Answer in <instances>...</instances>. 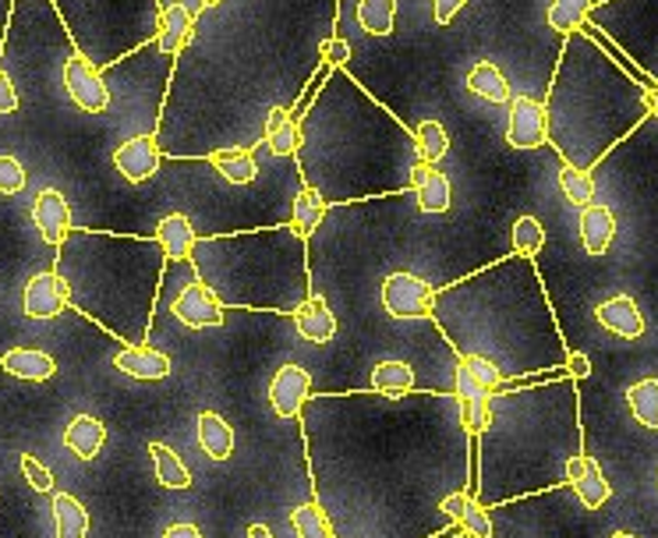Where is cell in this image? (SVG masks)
<instances>
[{"mask_svg": "<svg viewBox=\"0 0 658 538\" xmlns=\"http://www.w3.org/2000/svg\"><path fill=\"white\" fill-rule=\"evenodd\" d=\"M156 242H159V248H164V256L170 262H178V259H191V248H196L199 234H196V227H191V220L185 213H170V216L159 220Z\"/></svg>", "mask_w": 658, "mask_h": 538, "instance_id": "25", "label": "cell"}, {"mask_svg": "<svg viewBox=\"0 0 658 538\" xmlns=\"http://www.w3.org/2000/svg\"><path fill=\"white\" fill-rule=\"evenodd\" d=\"M411 192H414V202H419L422 213H446L449 202H454V192H449V178L436 167V164H414L411 170Z\"/></svg>", "mask_w": 658, "mask_h": 538, "instance_id": "16", "label": "cell"}, {"mask_svg": "<svg viewBox=\"0 0 658 538\" xmlns=\"http://www.w3.org/2000/svg\"><path fill=\"white\" fill-rule=\"evenodd\" d=\"M545 117L549 142L564 164L591 170L616 142L651 117L648 89L588 33H573L559 54Z\"/></svg>", "mask_w": 658, "mask_h": 538, "instance_id": "3", "label": "cell"}, {"mask_svg": "<svg viewBox=\"0 0 658 538\" xmlns=\"http://www.w3.org/2000/svg\"><path fill=\"white\" fill-rule=\"evenodd\" d=\"M542 245H545V227L535 216H521L517 224H513V251L524 259H532L542 251Z\"/></svg>", "mask_w": 658, "mask_h": 538, "instance_id": "41", "label": "cell"}, {"mask_svg": "<svg viewBox=\"0 0 658 538\" xmlns=\"http://www.w3.org/2000/svg\"><path fill=\"white\" fill-rule=\"evenodd\" d=\"M341 0H220L196 14V33L174 57L164 153H216L263 138L269 110H294L301 89L323 68Z\"/></svg>", "mask_w": 658, "mask_h": 538, "instance_id": "1", "label": "cell"}, {"mask_svg": "<svg viewBox=\"0 0 658 538\" xmlns=\"http://www.w3.org/2000/svg\"><path fill=\"white\" fill-rule=\"evenodd\" d=\"M326 216V199L315 192V188L301 184L298 195H294V210H291V227L298 231V237H304L309 242V234L323 224Z\"/></svg>", "mask_w": 658, "mask_h": 538, "instance_id": "31", "label": "cell"}, {"mask_svg": "<svg viewBox=\"0 0 658 538\" xmlns=\"http://www.w3.org/2000/svg\"><path fill=\"white\" fill-rule=\"evenodd\" d=\"M107 442V425L92 415H75L64 429V447H68L78 461H92Z\"/></svg>", "mask_w": 658, "mask_h": 538, "instance_id": "24", "label": "cell"}, {"mask_svg": "<svg viewBox=\"0 0 658 538\" xmlns=\"http://www.w3.org/2000/svg\"><path fill=\"white\" fill-rule=\"evenodd\" d=\"M414 146H419L422 164H439L449 149V138L443 132V124L439 121H422L419 128H414Z\"/></svg>", "mask_w": 658, "mask_h": 538, "instance_id": "38", "label": "cell"}, {"mask_svg": "<svg viewBox=\"0 0 658 538\" xmlns=\"http://www.w3.org/2000/svg\"><path fill=\"white\" fill-rule=\"evenodd\" d=\"M291 528L298 538H333L330 517L323 514L319 503H304L298 511H291Z\"/></svg>", "mask_w": 658, "mask_h": 538, "instance_id": "39", "label": "cell"}, {"mask_svg": "<svg viewBox=\"0 0 658 538\" xmlns=\"http://www.w3.org/2000/svg\"><path fill=\"white\" fill-rule=\"evenodd\" d=\"M492 393L481 390L475 379L468 376V369H457V401H460V418H464V429L471 436L486 433L489 422H492V404H489Z\"/></svg>", "mask_w": 658, "mask_h": 538, "instance_id": "18", "label": "cell"}, {"mask_svg": "<svg viewBox=\"0 0 658 538\" xmlns=\"http://www.w3.org/2000/svg\"><path fill=\"white\" fill-rule=\"evenodd\" d=\"M464 531H468V538H492V520H489V511L481 503H468V511H464L460 517Z\"/></svg>", "mask_w": 658, "mask_h": 538, "instance_id": "45", "label": "cell"}, {"mask_svg": "<svg viewBox=\"0 0 658 538\" xmlns=\"http://www.w3.org/2000/svg\"><path fill=\"white\" fill-rule=\"evenodd\" d=\"M372 390L387 393V397H404V393L414 390V369L408 361H397V358L379 361L372 369Z\"/></svg>", "mask_w": 658, "mask_h": 538, "instance_id": "32", "label": "cell"}, {"mask_svg": "<svg viewBox=\"0 0 658 538\" xmlns=\"http://www.w3.org/2000/svg\"><path fill=\"white\" fill-rule=\"evenodd\" d=\"M159 160H164V149H159L156 135H135L114 149V167L121 170V178H127L132 184L149 181L159 170Z\"/></svg>", "mask_w": 658, "mask_h": 538, "instance_id": "12", "label": "cell"}, {"mask_svg": "<svg viewBox=\"0 0 658 538\" xmlns=\"http://www.w3.org/2000/svg\"><path fill=\"white\" fill-rule=\"evenodd\" d=\"M588 25L605 36L640 68L648 89L658 86V0H605L588 11Z\"/></svg>", "mask_w": 658, "mask_h": 538, "instance_id": "7", "label": "cell"}, {"mask_svg": "<svg viewBox=\"0 0 658 538\" xmlns=\"http://www.w3.org/2000/svg\"><path fill=\"white\" fill-rule=\"evenodd\" d=\"M149 453H153V468H156V482L164 489H188L191 485V471L174 453L167 442H149Z\"/></svg>", "mask_w": 658, "mask_h": 538, "instance_id": "33", "label": "cell"}, {"mask_svg": "<svg viewBox=\"0 0 658 538\" xmlns=\"http://www.w3.org/2000/svg\"><path fill=\"white\" fill-rule=\"evenodd\" d=\"M567 369L573 379H588L591 376V361L584 355H567Z\"/></svg>", "mask_w": 658, "mask_h": 538, "instance_id": "50", "label": "cell"}, {"mask_svg": "<svg viewBox=\"0 0 658 538\" xmlns=\"http://www.w3.org/2000/svg\"><path fill=\"white\" fill-rule=\"evenodd\" d=\"M301 178L326 202L411 188L419 164L414 132L376 103L344 68L301 117Z\"/></svg>", "mask_w": 658, "mask_h": 538, "instance_id": "2", "label": "cell"}, {"mask_svg": "<svg viewBox=\"0 0 658 538\" xmlns=\"http://www.w3.org/2000/svg\"><path fill=\"white\" fill-rule=\"evenodd\" d=\"M68 305V291H64V280L51 269H43L29 283H25V294H22V309L29 320H54V315L64 312Z\"/></svg>", "mask_w": 658, "mask_h": 538, "instance_id": "15", "label": "cell"}, {"mask_svg": "<svg viewBox=\"0 0 658 538\" xmlns=\"http://www.w3.org/2000/svg\"><path fill=\"white\" fill-rule=\"evenodd\" d=\"M0 369L8 376H19L25 383H46L57 372V361L46 351H32V347H14L4 358H0Z\"/></svg>", "mask_w": 658, "mask_h": 538, "instance_id": "26", "label": "cell"}, {"mask_svg": "<svg viewBox=\"0 0 658 538\" xmlns=\"http://www.w3.org/2000/svg\"><path fill=\"white\" fill-rule=\"evenodd\" d=\"M312 393V372L304 366H280L269 383V404L280 418H298Z\"/></svg>", "mask_w": 658, "mask_h": 538, "instance_id": "11", "label": "cell"}, {"mask_svg": "<svg viewBox=\"0 0 658 538\" xmlns=\"http://www.w3.org/2000/svg\"><path fill=\"white\" fill-rule=\"evenodd\" d=\"M460 366L468 369V376L475 379V383H478L481 390L495 393V390L503 386V369L495 366L492 358H481V355H464V358H460Z\"/></svg>", "mask_w": 658, "mask_h": 538, "instance_id": "42", "label": "cell"}, {"mask_svg": "<svg viewBox=\"0 0 658 538\" xmlns=\"http://www.w3.org/2000/svg\"><path fill=\"white\" fill-rule=\"evenodd\" d=\"M631 415L645 425V429H658V379H640L627 390Z\"/></svg>", "mask_w": 658, "mask_h": 538, "instance_id": "36", "label": "cell"}, {"mask_svg": "<svg viewBox=\"0 0 658 538\" xmlns=\"http://www.w3.org/2000/svg\"><path fill=\"white\" fill-rule=\"evenodd\" d=\"M213 4H220V0H202V8H213Z\"/></svg>", "mask_w": 658, "mask_h": 538, "instance_id": "55", "label": "cell"}, {"mask_svg": "<svg viewBox=\"0 0 658 538\" xmlns=\"http://www.w3.org/2000/svg\"><path fill=\"white\" fill-rule=\"evenodd\" d=\"M506 142L513 149H538L549 142V117H545V103L532 97H513L510 100V128Z\"/></svg>", "mask_w": 658, "mask_h": 538, "instance_id": "10", "label": "cell"}, {"mask_svg": "<svg viewBox=\"0 0 658 538\" xmlns=\"http://www.w3.org/2000/svg\"><path fill=\"white\" fill-rule=\"evenodd\" d=\"M648 107H651V114L658 117V86H655V89H648Z\"/></svg>", "mask_w": 658, "mask_h": 538, "instance_id": "53", "label": "cell"}, {"mask_svg": "<svg viewBox=\"0 0 658 538\" xmlns=\"http://www.w3.org/2000/svg\"><path fill=\"white\" fill-rule=\"evenodd\" d=\"M595 8L591 0H553L549 4V25L559 36H573L581 33V25L588 22V11Z\"/></svg>", "mask_w": 658, "mask_h": 538, "instance_id": "37", "label": "cell"}, {"mask_svg": "<svg viewBox=\"0 0 658 538\" xmlns=\"http://www.w3.org/2000/svg\"><path fill=\"white\" fill-rule=\"evenodd\" d=\"M19 464H22L25 482H29L32 489H36V493H51V489H54V474H51V468L40 464L32 453H22V457H19Z\"/></svg>", "mask_w": 658, "mask_h": 538, "instance_id": "43", "label": "cell"}, {"mask_svg": "<svg viewBox=\"0 0 658 538\" xmlns=\"http://www.w3.org/2000/svg\"><path fill=\"white\" fill-rule=\"evenodd\" d=\"M294 326H298V334L312 344H330L336 337V315L326 298H319V294L304 298V302L294 309Z\"/></svg>", "mask_w": 658, "mask_h": 538, "instance_id": "20", "label": "cell"}, {"mask_svg": "<svg viewBox=\"0 0 658 538\" xmlns=\"http://www.w3.org/2000/svg\"><path fill=\"white\" fill-rule=\"evenodd\" d=\"M25 188V167L14 156H0V195H19Z\"/></svg>", "mask_w": 658, "mask_h": 538, "instance_id": "44", "label": "cell"}, {"mask_svg": "<svg viewBox=\"0 0 658 538\" xmlns=\"http://www.w3.org/2000/svg\"><path fill=\"white\" fill-rule=\"evenodd\" d=\"M616 237V216L609 205L591 202L581 210V245L588 256H605Z\"/></svg>", "mask_w": 658, "mask_h": 538, "instance_id": "21", "label": "cell"}, {"mask_svg": "<svg viewBox=\"0 0 658 538\" xmlns=\"http://www.w3.org/2000/svg\"><path fill=\"white\" fill-rule=\"evenodd\" d=\"M323 60H330L333 68H344L347 60H350V43L341 40V36L326 40V43H323Z\"/></svg>", "mask_w": 658, "mask_h": 538, "instance_id": "46", "label": "cell"}, {"mask_svg": "<svg viewBox=\"0 0 658 538\" xmlns=\"http://www.w3.org/2000/svg\"><path fill=\"white\" fill-rule=\"evenodd\" d=\"M114 366H118L124 376L146 379V383L170 376V358H167L164 351H153V347H146V344H138V347L132 344V347H124V351H118V355H114Z\"/></svg>", "mask_w": 658, "mask_h": 538, "instance_id": "22", "label": "cell"}, {"mask_svg": "<svg viewBox=\"0 0 658 538\" xmlns=\"http://www.w3.org/2000/svg\"><path fill=\"white\" fill-rule=\"evenodd\" d=\"M199 447L202 453H210L213 461H227L234 453V429L216 411H202L199 415Z\"/></svg>", "mask_w": 658, "mask_h": 538, "instance_id": "28", "label": "cell"}, {"mask_svg": "<svg viewBox=\"0 0 658 538\" xmlns=\"http://www.w3.org/2000/svg\"><path fill=\"white\" fill-rule=\"evenodd\" d=\"M32 224L40 227L43 242L46 245H64V237H68L75 227H71V210H68V199H64L57 188H43L32 202Z\"/></svg>", "mask_w": 658, "mask_h": 538, "instance_id": "14", "label": "cell"}, {"mask_svg": "<svg viewBox=\"0 0 658 538\" xmlns=\"http://www.w3.org/2000/svg\"><path fill=\"white\" fill-rule=\"evenodd\" d=\"M468 89L475 92V97H481L486 103H510V86L503 71L492 65V60H478V65L468 71Z\"/></svg>", "mask_w": 658, "mask_h": 538, "instance_id": "30", "label": "cell"}, {"mask_svg": "<svg viewBox=\"0 0 658 538\" xmlns=\"http://www.w3.org/2000/svg\"><path fill=\"white\" fill-rule=\"evenodd\" d=\"M263 142L269 146L272 156H283V160H287V156H298V149H301V121L283 107L269 110V117L263 124Z\"/></svg>", "mask_w": 658, "mask_h": 538, "instance_id": "23", "label": "cell"}, {"mask_svg": "<svg viewBox=\"0 0 658 538\" xmlns=\"http://www.w3.org/2000/svg\"><path fill=\"white\" fill-rule=\"evenodd\" d=\"M75 51L96 68L118 65L159 36V0H54Z\"/></svg>", "mask_w": 658, "mask_h": 538, "instance_id": "6", "label": "cell"}, {"mask_svg": "<svg viewBox=\"0 0 658 538\" xmlns=\"http://www.w3.org/2000/svg\"><path fill=\"white\" fill-rule=\"evenodd\" d=\"M248 538H272V531L266 525H252L248 528Z\"/></svg>", "mask_w": 658, "mask_h": 538, "instance_id": "52", "label": "cell"}, {"mask_svg": "<svg viewBox=\"0 0 658 538\" xmlns=\"http://www.w3.org/2000/svg\"><path fill=\"white\" fill-rule=\"evenodd\" d=\"M573 493L584 503V511H599V506L609 500V482H605V474H602L595 457H584V468H581V474H577Z\"/></svg>", "mask_w": 658, "mask_h": 538, "instance_id": "34", "label": "cell"}, {"mask_svg": "<svg viewBox=\"0 0 658 538\" xmlns=\"http://www.w3.org/2000/svg\"><path fill=\"white\" fill-rule=\"evenodd\" d=\"M191 33H196V11H188L185 4H167L159 14V36H156V51L164 57H178Z\"/></svg>", "mask_w": 658, "mask_h": 538, "instance_id": "19", "label": "cell"}, {"mask_svg": "<svg viewBox=\"0 0 658 538\" xmlns=\"http://www.w3.org/2000/svg\"><path fill=\"white\" fill-rule=\"evenodd\" d=\"M609 538H637V535H631V531H613Z\"/></svg>", "mask_w": 658, "mask_h": 538, "instance_id": "54", "label": "cell"}, {"mask_svg": "<svg viewBox=\"0 0 658 538\" xmlns=\"http://www.w3.org/2000/svg\"><path fill=\"white\" fill-rule=\"evenodd\" d=\"M170 312L178 315V323H185L188 329H210L223 323V302L205 283H188V288L174 298Z\"/></svg>", "mask_w": 658, "mask_h": 538, "instance_id": "13", "label": "cell"}, {"mask_svg": "<svg viewBox=\"0 0 658 538\" xmlns=\"http://www.w3.org/2000/svg\"><path fill=\"white\" fill-rule=\"evenodd\" d=\"M22 107L19 100V89H14V82L8 78V71L0 68V114H14V110Z\"/></svg>", "mask_w": 658, "mask_h": 538, "instance_id": "47", "label": "cell"}, {"mask_svg": "<svg viewBox=\"0 0 658 538\" xmlns=\"http://www.w3.org/2000/svg\"><path fill=\"white\" fill-rule=\"evenodd\" d=\"M595 320L609 329V334H616L623 340L645 337V315H640V309L631 294H616V298H609V302H602L595 309Z\"/></svg>", "mask_w": 658, "mask_h": 538, "instance_id": "17", "label": "cell"}, {"mask_svg": "<svg viewBox=\"0 0 658 538\" xmlns=\"http://www.w3.org/2000/svg\"><path fill=\"white\" fill-rule=\"evenodd\" d=\"M164 259L167 256L156 237L71 231L57 251L54 273L64 280V288H86V283L107 280V291L96 298V305L86 315L92 323L107 326L110 334L135 340L138 347L149 329Z\"/></svg>", "mask_w": 658, "mask_h": 538, "instance_id": "4", "label": "cell"}, {"mask_svg": "<svg viewBox=\"0 0 658 538\" xmlns=\"http://www.w3.org/2000/svg\"><path fill=\"white\" fill-rule=\"evenodd\" d=\"M559 188H564V195L573 202V205H591L595 199V181H591V170H581V167H570L564 164L559 167Z\"/></svg>", "mask_w": 658, "mask_h": 538, "instance_id": "40", "label": "cell"}, {"mask_svg": "<svg viewBox=\"0 0 658 538\" xmlns=\"http://www.w3.org/2000/svg\"><path fill=\"white\" fill-rule=\"evenodd\" d=\"M468 4V0H432V8H436V25H449L460 14V8Z\"/></svg>", "mask_w": 658, "mask_h": 538, "instance_id": "49", "label": "cell"}, {"mask_svg": "<svg viewBox=\"0 0 658 538\" xmlns=\"http://www.w3.org/2000/svg\"><path fill=\"white\" fill-rule=\"evenodd\" d=\"M54 531L57 538H86L89 511L71 493H54Z\"/></svg>", "mask_w": 658, "mask_h": 538, "instance_id": "29", "label": "cell"}, {"mask_svg": "<svg viewBox=\"0 0 658 538\" xmlns=\"http://www.w3.org/2000/svg\"><path fill=\"white\" fill-rule=\"evenodd\" d=\"M164 538H202V531L196 525H188V520H181V525H170Z\"/></svg>", "mask_w": 658, "mask_h": 538, "instance_id": "51", "label": "cell"}, {"mask_svg": "<svg viewBox=\"0 0 658 538\" xmlns=\"http://www.w3.org/2000/svg\"><path fill=\"white\" fill-rule=\"evenodd\" d=\"M199 283H205L220 302L294 309L309 294V266H304V237L287 227L199 237L191 248Z\"/></svg>", "mask_w": 658, "mask_h": 538, "instance_id": "5", "label": "cell"}, {"mask_svg": "<svg viewBox=\"0 0 658 538\" xmlns=\"http://www.w3.org/2000/svg\"><path fill=\"white\" fill-rule=\"evenodd\" d=\"M64 89H68V97L75 100L78 110H86V114H107L110 107V89L103 82L100 68L92 65V60H86L82 54H71L68 60H64Z\"/></svg>", "mask_w": 658, "mask_h": 538, "instance_id": "9", "label": "cell"}, {"mask_svg": "<svg viewBox=\"0 0 658 538\" xmlns=\"http://www.w3.org/2000/svg\"><path fill=\"white\" fill-rule=\"evenodd\" d=\"M382 309L390 320H422L436 309V291L414 273H390L382 280Z\"/></svg>", "mask_w": 658, "mask_h": 538, "instance_id": "8", "label": "cell"}, {"mask_svg": "<svg viewBox=\"0 0 658 538\" xmlns=\"http://www.w3.org/2000/svg\"><path fill=\"white\" fill-rule=\"evenodd\" d=\"M358 25L368 36H393L397 0H358Z\"/></svg>", "mask_w": 658, "mask_h": 538, "instance_id": "35", "label": "cell"}, {"mask_svg": "<svg viewBox=\"0 0 658 538\" xmlns=\"http://www.w3.org/2000/svg\"><path fill=\"white\" fill-rule=\"evenodd\" d=\"M210 164L227 184H252L259 178V164H255V149L237 146V149H216L210 153Z\"/></svg>", "mask_w": 658, "mask_h": 538, "instance_id": "27", "label": "cell"}, {"mask_svg": "<svg viewBox=\"0 0 658 538\" xmlns=\"http://www.w3.org/2000/svg\"><path fill=\"white\" fill-rule=\"evenodd\" d=\"M468 503H471V496L460 489V493H449V496H443L439 511H443L449 520H460V517H464V511H468Z\"/></svg>", "mask_w": 658, "mask_h": 538, "instance_id": "48", "label": "cell"}]
</instances>
